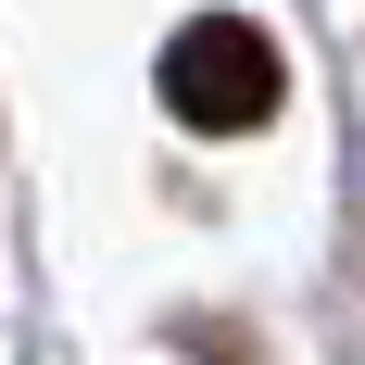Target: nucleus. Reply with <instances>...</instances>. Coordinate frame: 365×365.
<instances>
[{
  "instance_id": "f257e3e1",
  "label": "nucleus",
  "mask_w": 365,
  "mask_h": 365,
  "mask_svg": "<svg viewBox=\"0 0 365 365\" xmlns=\"http://www.w3.org/2000/svg\"><path fill=\"white\" fill-rule=\"evenodd\" d=\"M151 88H164V113L177 126H202V139H252L264 113H277V38L252 26V13H189L177 38H164V63H151Z\"/></svg>"
}]
</instances>
